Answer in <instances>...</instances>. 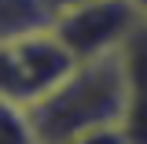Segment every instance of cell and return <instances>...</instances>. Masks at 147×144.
Segmentation results:
<instances>
[{
  "label": "cell",
  "instance_id": "8",
  "mask_svg": "<svg viewBox=\"0 0 147 144\" xmlns=\"http://www.w3.org/2000/svg\"><path fill=\"white\" fill-rule=\"evenodd\" d=\"M70 4H81V0H52V8L59 11V8H70Z\"/></svg>",
  "mask_w": 147,
  "mask_h": 144
},
{
  "label": "cell",
  "instance_id": "2",
  "mask_svg": "<svg viewBox=\"0 0 147 144\" xmlns=\"http://www.w3.org/2000/svg\"><path fill=\"white\" fill-rule=\"evenodd\" d=\"M140 18L144 15L132 0H81L55 11L52 33L81 63V59L114 55L129 41V33L140 26Z\"/></svg>",
  "mask_w": 147,
  "mask_h": 144
},
{
  "label": "cell",
  "instance_id": "3",
  "mask_svg": "<svg viewBox=\"0 0 147 144\" xmlns=\"http://www.w3.org/2000/svg\"><path fill=\"white\" fill-rule=\"evenodd\" d=\"M74 63L77 59L63 48V41L52 30L30 33L22 41H7L0 44V100L30 107Z\"/></svg>",
  "mask_w": 147,
  "mask_h": 144
},
{
  "label": "cell",
  "instance_id": "7",
  "mask_svg": "<svg viewBox=\"0 0 147 144\" xmlns=\"http://www.w3.org/2000/svg\"><path fill=\"white\" fill-rule=\"evenodd\" d=\"M66 144H129V137L121 126H99V129H88V133L66 141Z\"/></svg>",
  "mask_w": 147,
  "mask_h": 144
},
{
  "label": "cell",
  "instance_id": "6",
  "mask_svg": "<svg viewBox=\"0 0 147 144\" xmlns=\"http://www.w3.org/2000/svg\"><path fill=\"white\" fill-rule=\"evenodd\" d=\"M0 144H37V133L30 126L26 107L0 100Z\"/></svg>",
  "mask_w": 147,
  "mask_h": 144
},
{
  "label": "cell",
  "instance_id": "5",
  "mask_svg": "<svg viewBox=\"0 0 147 144\" xmlns=\"http://www.w3.org/2000/svg\"><path fill=\"white\" fill-rule=\"evenodd\" d=\"M52 22H55L52 0H0V44L52 30Z\"/></svg>",
  "mask_w": 147,
  "mask_h": 144
},
{
  "label": "cell",
  "instance_id": "4",
  "mask_svg": "<svg viewBox=\"0 0 147 144\" xmlns=\"http://www.w3.org/2000/svg\"><path fill=\"white\" fill-rule=\"evenodd\" d=\"M121 63V122L129 144H147V18L118 48Z\"/></svg>",
  "mask_w": 147,
  "mask_h": 144
},
{
  "label": "cell",
  "instance_id": "1",
  "mask_svg": "<svg viewBox=\"0 0 147 144\" xmlns=\"http://www.w3.org/2000/svg\"><path fill=\"white\" fill-rule=\"evenodd\" d=\"M37 144H66L88 129L121 122V63L118 52L81 59L30 107Z\"/></svg>",
  "mask_w": 147,
  "mask_h": 144
},
{
  "label": "cell",
  "instance_id": "9",
  "mask_svg": "<svg viewBox=\"0 0 147 144\" xmlns=\"http://www.w3.org/2000/svg\"><path fill=\"white\" fill-rule=\"evenodd\" d=\"M132 4H136V8H140V15L147 18V0H132Z\"/></svg>",
  "mask_w": 147,
  "mask_h": 144
}]
</instances>
